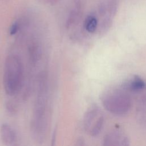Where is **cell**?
Wrapping results in <instances>:
<instances>
[{
    "instance_id": "2",
    "label": "cell",
    "mask_w": 146,
    "mask_h": 146,
    "mask_svg": "<svg viewBox=\"0 0 146 146\" xmlns=\"http://www.w3.org/2000/svg\"><path fill=\"white\" fill-rule=\"evenodd\" d=\"M23 79V66L19 58L14 55L8 56L5 62L3 86L9 95H15L20 89Z\"/></svg>"
},
{
    "instance_id": "7",
    "label": "cell",
    "mask_w": 146,
    "mask_h": 146,
    "mask_svg": "<svg viewBox=\"0 0 146 146\" xmlns=\"http://www.w3.org/2000/svg\"><path fill=\"white\" fill-rule=\"evenodd\" d=\"M98 26V21L96 17L91 14L88 15L84 22L85 30L90 33H94L96 30Z\"/></svg>"
},
{
    "instance_id": "5",
    "label": "cell",
    "mask_w": 146,
    "mask_h": 146,
    "mask_svg": "<svg viewBox=\"0 0 146 146\" xmlns=\"http://www.w3.org/2000/svg\"><path fill=\"white\" fill-rule=\"evenodd\" d=\"M121 88L126 91L139 92L146 88V82L140 76L135 75L123 82Z\"/></svg>"
},
{
    "instance_id": "1",
    "label": "cell",
    "mask_w": 146,
    "mask_h": 146,
    "mask_svg": "<svg viewBox=\"0 0 146 146\" xmlns=\"http://www.w3.org/2000/svg\"><path fill=\"white\" fill-rule=\"evenodd\" d=\"M100 99L103 107L110 113L117 116L128 113L132 106L131 96L121 87L103 92Z\"/></svg>"
},
{
    "instance_id": "8",
    "label": "cell",
    "mask_w": 146,
    "mask_h": 146,
    "mask_svg": "<svg viewBox=\"0 0 146 146\" xmlns=\"http://www.w3.org/2000/svg\"><path fill=\"white\" fill-rule=\"evenodd\" d=\"M113 23V18L111 17H104L103 20L102 21L99 28V32L100 35H104L108 30L112 26Z\"/></svg>"
},
{
    "instance_id": "4",
    "label": "cell",
    "mask_w": 146,
    "mask_h": 146,
    "mask_svg": "<svg viewBox=\"0 0 146 146\" xmlns=\"http://www.w3.org/2000/svg\"><path fill=\"white\" fill-rule=\"evenodd\" d=\"M104 146H129L130 140L127 135L120 129H113L106 133L103 139Z\"/></svg>"
},
{
    "instance_id": "6",
    "label": "cell",
    "mask_w": 146,
    "mask_h": 146,
    "mask_svg": "<svg viewBox=\"0 0 146 146\" xmlns=\"http://www.w3.org/2000/svg\"><path fill=\"white\" fill-rule=\"evenodd\" d=\"M0 135L2 142L6 145H11L16 140L15 131L9 125L6 124L1 125Z\"/></svg>"
},
{
    "instance_id": "3",
    "label": "cell",
    "mask_w": 146,
    "mask_h": 146,
    "mask_svg": "<svg viewBox=\"0 0 146 146\" xmlns=\"http://www.w3.org/2000/svg\"><path fill=\"white\" fill-rule=\"evenodd\" d=\"M105 118L99 107L91 106L86 112L83 119V127L86 132L92 136H98L104 126Z\"/></svg>"
},
{
    "instance_id": "9",
    "label": "cell",
    "mask_w": 146,
    "mask_h": 146,
    "mask_svg": "<svg viewBox=\"0 0 146 146\" xmlns=\"http://www.w3.org/2000/svg\"><path fill=\"white\" fill-rule=\"evenodd\" d=\"M18 29H19V25L18 24V23L15 22V23H13L12 25L10 27V30H9L10 34L11 35H15L18 31Z\"/></svg>"
}]
</instances>
